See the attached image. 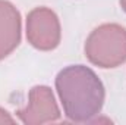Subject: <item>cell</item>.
<instances>
[{"label":"cell","instance_id":"5","mask_svg":"<svg viewBox=\"0 0 126 125\" xmlns=\"http://www.w3.org/2000/svg\"><path fill=\"white\" fill-rule=\"evenodd\" d=\"M22 18L9 0H0V61L6 59L21 43Z\"/></svg>","mask_w":126,"mask_h":125},{"label":"cell","instance_id":"4","mask_svg":"<svg viewBox=\"0 0 126 125\" xmlns=\"http://www.w3.org/2000/svg\"><path fill=\"white\" fill-rule=\"evenodd\" d=\"M16 116L25 125L57 122L60 119V109L51 88L47 85H34L28 93V104L19 109Z\"/></svg>","mask_w":126,"mask_h":125},{"label":"cell","instance_id":"1","mask_svg":"<svg viewBox=\"0 0 126 125\" xmlns=\"http://www.w3.org/2000/svg\"><path fill=\"white\" fill-rule=\"evenodd\" d=\"M54 83L64 116L69 121L91 122L101 112L106 90L91 68L69 65L57 74Z\"/></svg>","mask_w":126,"mask_h":125},{"label":"cell","instance_id":"7","mask_svg":"<svg viewBox=\"0 0 126 125\" xmlns=\"http://www.w3.org/2000/svg\"><path fill=\"white\" fill-rule=\"evenodd\" d=\"M119 3H120V7L123 9V12L126 13V0H119Z\"/></svg>","mask_w":126,"mask_h":125},{"label":"cell","instance_id":"3","mask_svg":"<svg viewBox=\"0 0 126 125\" xmlns=\"http://www.w3.org/2000/svg\"><path fill=\"white\" fill-rule=\"evenodd\" d=\"M27 40L32 47L41 52L54 50L62 40V27L54 10L46 6L32 9L25 24Z\"/></svg>","mask_w":126,"mask_h":125},{"label":"cell","instance_id":"2","mask_svg":"<svg viewBox=\"0 0 126 125\" xmlns=\"http://www.w3.org/2000/svg\"><path fill=\"white\" fill-rule=\"evenodd\" d=\"M90 62L111 69L126 62V28L119 24H103L91 31L84 46Z\"/></svg>","mask_w":126,"mask_h":125},{"label":"cell","instance_id":"6","mask_svg":"<svg viewBox=\"0 0 126 125\" xmlns=\"http://www.w3.org/2000/svg\"><path fill=\"white\" fill-rule=\"evenodd\" d=\"M16 119L3 107H0V124H15Z\"/></svg>","mask_w":126,"mask_h":125}]
</instances>
